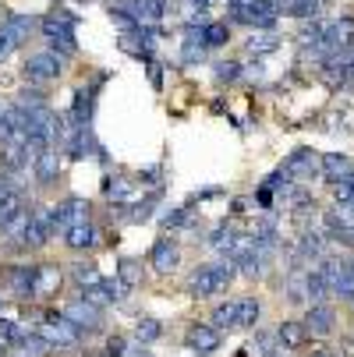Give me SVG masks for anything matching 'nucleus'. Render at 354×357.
I'll list each match as a JSON object with an SVG mask.
<instances>
[{
    "label": "nucleus",
    "mask_w": 354,
    "mask_h": 357,
    "mask_svg": "<svg viewBox=\"0 0 354 357\" xmlns=\"http://www.w3.org/2000/svg\"><path fill=\"white\" fill-rule=\"evenodd\" d=\"M89 202L85 198H78V195H71V198H64V202H57V206H50V213H54V223H57V230L64 234L68 227H78V223H89Z\"/></svg>",
    "instance_id": "obj_10"
},
{
    "label": "nucleus",
    "mask_w": 354,
    "mask_h": 357,
    "mask_svg": "<svg viewBox=\"0 0 354 357\" xmlns=\"http://www.w3.org/2000/svg\"><path fill=\"white\" fill-rule=\"evenodd\" d=\"M15 46H18V43H15V39L4 32V29H0V64H4V61L11 57V50H15Z\"/></svg>",
    "instance_id": "obj_39"
},
{
    "label": "nucleus",
    "mask_w": 354,
    "mask_h": 357,
    "mask_svg": "<svg viewBox=\"0 0 354 357\" xmlns=\"http://www.w3.org/2000/svg\"><path fill=\"white\" fill-rule=\"evenodd\" d=\"M22 336H25V333H22L11 319H0V343H4V347H15Z\"/></svg>",
    "instance_id": "obj_38"
},
{
    "label": "nucleus",
    "mask_w": 354,
    "mask_h": 357,
    "mask_svg": "<svg viewBox=\"0 0 354 357\" xmlns=\"http://www.w3.org/2000/svg\"><path fill=\"white\" fill-rule=\"evenodd\" d=\"M0 29H4L15 43H25V39H29V32L36 29V18H32V15H8Z\"/></svg>",
    "instance_id": "obj_24"
},
{
    "label": "nucleus",
    "mask_w": 354,
    "mask_h": 357,
    "mask_svg": "<svg viewBox=\"0 0 354 357\" xmlns=\"http://www.w3.org/2000/svg\"><path fill=\"white\" fill-rule=\"evenodd\" d=\"M188 36H195L202 46H223V43L230 39V29H227L223 22H206L198 32H195V29H188Z\"/></svg>",
    "instance_id": "obj_21"
},
{
    "label": "nucleus",
    "mask_w": 354,
    "mask_h": 357,
    "mask_svg": "<svg viewBox=\"0 0 354 357\" xmlns=\"http://www.w3.org/2000/svg\"><path fill=\"white\" fill-rule=\"evenodd\" d=\"M354 167H351V156L347 152H323V163H319V177L326 184H340L344 177H351Z\"/></svg>",
    "instance_id": "obj_15"
},
{
    "label": "nucleus",
    "mask_w": 354,
    "mask_h": 357,
    "mask_svg": "<svg viewBox=\"0 0 354 357\" xmlns=\"http://www.w3.org/2000/svg\"><path fill=\"white\" fill-rule=\"evenodd\" d=\"M61 283H64V273L57 262H39L36 269V301H54L61 294Z\"/></svg>",
    "instance_id": "obj_12"
},
{
    "label": "nucleus",
    "mask_w": 354,
    "mask_h": 357,
    "mask_svg": "<svg viewBox=\"0 0 354 357\" xmlns=\"http://www.w3.org/2000/svg\"><path fill=\"white\" fill-rule=\"evenodd\" d=\"M64 244H68L71 251H92V248L99 244V230H96V223L89 220V223L68 227V230H64Z\"/></svg>",
    "instance_id": "obj_18"
},
{
    "label": "nucleus",
    "mask_w": 354,
    "mask_h": 357,
    "mask_svg": "<svg viewBox=\"0 0 354 357\" xmlns=\"http://www.w3.org/2000/svg\"><path fill=\"white\" fill-rule=\"evenodd\" d=\"M57 234V223H54V213L50 206H36L32 209V220H29V230H25V248L36 251V248H46Z\"/></svg>",
    "instance_id": "obj_7"
},
{
    "label": "nucleus",
    "mask_w": 354,
    "mask_h": 357,
    "mask_svg": "<svg viewBox=\"0 0 354 357\" xmlns=\"http://www.w3.org/2000/svg\"><path fill=\"white\" fill-rule=\"evenodd\" d=\"M248 350H251V357H273V354L280 350V340H276V333H266V329H259L256 336H251Z\"/></svg>",
    "instance_id": "obj_28"
},
{
    "label": "nucleus",
    "mask_w": 354,
    "mask_h": 357,
    "mask_svg": "<svg viewBox=\"0 0 354 357\" xmlns=\"http://www.w3.org/2000/svg\"><path fill=\"white\" fill-rule=\"evenodd\" d=\"M184 8H188L191 15H198V11H206V8H209V0H184Z\"/></svg>",
    "instance_id": "obj_41"
},
{
    "label": "nucleus",
    "mask_w": 354,
    "mask_h": 357,
    "mask_svg": "<svg viewBox=\"0 0 354 357\" xmlns=\"http://www.w3.org/2000/svg\"><path fill=\"white\" fill-rule=\"evenodd\" d=\"M0 304H4V301H0Z\"/></svg>",
    "instance_id": "obj_43"
},
{
    "label": "nucleus",
    "mask_w": 354,
    "mask_h": 357,
    "mask_svg": "<svg viewBox=\"0 0 354 357\" xmlns=\"http://www.w3.org/2000/svg\"><path fill=\"white\" fill-rule=\"evenodd\" d=\"M276 340H280V347H287V350H297L301 343L309 340L305 319H283V322L276 326Z\"/></svg>",
    "instance_id": "obj_19"
},
{
    "label": "nucleus",
    "mask_w": 354,
    "mask_h": 357,
    "mask_svg": "<svg viewBox=\"0 0 354 357\" xmlns=\"http://www.w3.org/2000/svg\"><path fill=\"white\" fill-rule=\"evenodd\" d=\"M64 315H68L82 333H99V329H103V308L89 304L82 294H78L75 301H68V304H64Z\"/></svg>",
    "instance_id": "obj_9"
},
{
    "label": "nucleus",
    "mask_w": 354,
    "mask_h": 357,
    "mask_svg": "<svg viewBox=\"0 0 354 357\" xmlns=\"http://www.w3.org/2000/svg\"><path fill=\"white\" fill-rule=\"evenodd\" d=\"M351 181H354V177H351Z\"/></svg>",
    "instance_id": "obj_44"
},
{
    "label": "nucleus",
    "mask_w": 354,
    "mask_h": 357,
    "mask_svg": "<svg viewBox=\"0 0 354 357\" xmlns=\"http://www.w3.org/2000/svg\"><path fill=\"white\" fill-rule=\"evenodd\" d=\"M99 287H103V294H107V301H110V304H124V301H128V294H131V287H128L121 276H114V280H103Z\"/></svg>",
    "instance_id": "obj_32"
},
{
    "label": "nucleus",
    "mask_w": 354,
    "mask_h": 357,
    "mask_svg": "<svg viewBox=\"0 0 354 357\" xmlns=\"http://www.w3.org/2000/svg\"><path fill=\"white\" fill-rule=\"evenodd\" d=\"M312 357H333V354H330V350H316Z\"/></svg>",
    "instance_id": "obj_42"
},
{
    "label": "nucleus",
    "mask_w": 354,
    "mask_h": 357,
    "mask_svg": "<svg viewBox=\"0 0 354 357\" xmlns=\"http://www.w3.org/2000/svg\"><path fill=\"white\" fill-rule=\"evenodd\" d=\"M29 206H25V191H15V195H4L0 198V227H8L15 216H22Z\"/></svg>",
    "instance_id": "obj_27"
},
{
    "label": "nucleus",
    "mask_w": 354,
    "mask_h": 357,
    "mask_svg": "<svg viewBox=\"0 0 354 357\" xmlns=\"http://www.w3.org/2000/svg\"><path fill=\"white\" fill-rule=\"evenodd\" d=\"M330 294H333V290H330V283H326V280H323V273L312 266V269H309V304H323Z\"/></svg>",
    "instance_id": "obj_31"
},
{
    "label": "nucleus",
    "mask_w": 354,
    "mask_h": 357,
    "mask_svg": "<svg viewBox=\"0 0 354 357\" xmlns=\"http://www.w3.org/2000/svg\"><path fill=\"white\" fill-rule=\"evenodd\" d=\"M234 266H237L234 259H223V262H213V266H198L191 273V280H188V294L191 297H216V294H223L230 287V280L237 276Z\"/></svg>",
    "instance_id": "obj_1"
},
{
    "label": "nucleus",
    "mask_w": 354,
    "mask_h": 357,
    "mask_svg": "<svg viewBox=\"0 0 354 357\" xmlns=\"http://www.w3.org/2000/svg\"><path fill=\"white\" fill-rule=\"evenodd\" d=\"M237 237H241V234H237L234 227H227V223H220V227H216V230L209 234V248H213V251H220V255H223V259H230V251H234V244H237Z\"/></svg>",
    "instance_id": "obj_23"
},
{
    "label": "nucleus",
    "mask_w": 354,
    "mask_h": 357,
    "mask_svg": "<svg viewBox=\"0 0 354 357\" xmlns=\"http://www.w3.org/2000/svg\"><path fill=\"white\" fill-rule=\"evenodd\" d=\"M177 262H181V251H177V241L174 237H156V244H153V251H149V266H153L156 273H174L177 269Z\"/></svg>",
    "instance_id": "obj_13"
},
{
    "label": "nucleus",
    "mask_w": 354,
    "mask_h": 357,
    "mask_svg": "<svg viewBox=\"0 0 354 357\" xmlns=\"http://www.w3.org/2000/svg\"><path fill=\"white\" fill-rule=\"evenodd\" d=\"M241 75H244V68L237 61H220L216 64V82H237Z\"/></svg>",
    "instance_id": "obj_37"
},
{
    "label": "nucleus",
    "mask_w": 354,
    "mask_h": 357,
    "mask_svg": "<svg viewBox=\"0 0 354 357\" xmlns=\"http://www.w3.org/2000/svg\"><path fill=\"white\" fill-rule=\"evenodd\" d=\"M99 85V82H96ZM96 85H82L75 92V107H71V121L78 124H92V107H96Z\"/></svg>",
    "instance_id": "obj_20"
},
{
    "label": "nucleus",
    "mask_w": 354,
    "mask_h": 357,
    "mask_svg": "<svg viewBox=\"0 0 354 357\" xmlns=\"http://www.w3.org/2000/svg\"><path fill=\"white\" fill-rule=\"evenodd\" d=\"M25 138H29V114L11 103L0 110V145H22L25 149Z\"/></svg>",
    "instance_id": "obj_5"
},
{
    "label": "nucleus",
    "mask_w": 354,
    "mask_h": 357,
    "mask_svg": "<svg viewBox=\"0 0 354 357\" xmlns=\"http://www.w3.org/2000/svg\"><path fill=\"white\" fill-rule=\"evenodd\" d=\"M326 251V234L323 230H301L297 237V262H319Z\"/></svg>",
    "instance_id": "obj_17"
},
{
    "label": "nucleus",
    "mask_w": 354,
    "mask_h": 357,
    "mask_svg": "<svg viewBox=\"0 0 354 357\" xmlns=\"http://www.w3.org/2000/svg\"><path fill=\"white\" fill-rule=\"evenodd\" d=\"M202 57H206V46H202L195 36H188V39H184V50H181V61H184V64H195V61H202Z\"/></svg>",
    "instance_id": "obj_36"
},
{
    "label": "nucleus",
    "mask_w": 354,
    "mask_h": 357,
    "mask_svg": "<svg viewBox=\"0 0 354 357\" xmlns=\"http://www.w3.org/2000/svg\"><path fill=\"white\" fill-rule=\"evenodd\" d=\"M319 163H323V156H316V149H294L280 170L297 184V181H312L319 174Z\"/></svg>",
    "instance_id": "obj_8"
},
{
    "label": "nucleus",
    "mask_w": 354,
    "mask_h": 357,
    "mask_svg": "<svg viewBox=\"0 0 354 357\" xmlns=\"http://www.w3.org/2000/svg\"><path fill=\"white\" fill-rule=\"evenodd\" d=\"M39 29H43V36L50 39V50L54 54H61V57H75V15H68V11H54V15H46L43 22H39Z\"/></svg>",
    "instance_id": "obj_2"
},
{
    "label": "nucleus",
    "mask_w": 354,
    "mask_h": 357,
    "mask_svg": "<svg viewBox=\"0 0 354 357\" xmlns=\"http://www.w3.org/2000/svg\"><path fill=\"white\" fill-rule=\"evenodd\" d=\"M160 333H163V326H160L156 319H142V322L135 326V340H138V343H153V340H160Z\"/></svg>",
    "instance_id": "obj_35"
},
{
    "label": "nucleus",
    "mask_w": 354,
    "mask_h": 357,
    "mask_svg": "<svg viewBox=\"0 0 354 357\" xmlns=\"http://www.w3.org/2000/svg\"><path fill=\"white\" fill-rule=\"evenodd\" d=\"M259 315H263V304L256 297H241L237 301V329H256Z\"/></svg>",
    "instance_id": "obj_25"
},
{
    "label": "nucleus",
    "mask_w": 354,
    "mask_h": 357,
    "mask_svg": "<svg viewBox=\"0 0 354 357\" xmlns=\"http://www.w3.org/2000/svg\"><path fill=\"white\" fill-rule=\"evenodd\" d=\"M50 347H54V350H61V347H78L82 343V329L64 315V312H46V322L36 329Z\"/></svg>",
    "instance_id": "obj_4"
},
{
    "label": "nucleus",
    "mask_w": 354,
    "mask_h": 357,
    "mask_svg": "<svg viewBox=\"0 0 354 357\" xmlns=\"http://www.w3.org/2000/svg\"><path fill=\"white\" fill-rule=\"evenodd\" d=\"M71 280L78 283V290H85V287H99V283H103V276H99L96 262H89V259L71 262Z\"/></svg>",
    "instance_id": "obj_22"
},
{
    "label": "nucleus",
    "mask_w": 354,
    "mask_h": 357,
    "mask_svg": "<svg viewBox=\"0 0 354 357\" xmlns=\"http://www.w3.org/2000/svg\"><path fill=\"white\" fill-rule=\"evenodd\" d=\"M337 326V312H333V304L323 301V304H309V315H305V329L312 336H330Z\"/></svg>",
    "instance_id": "obj_16"
},
{
    "label": "nucleus",
    "mask_w": 354,
    "mask_h": 357,
    "mask_svg": "<svg viewBox=\"0 0 354 357\" xmlns=\"http://www.w3.org/2000/svg\"><path fill=\"white\" fill-rule=\"evenodd\" d=\"M184 343H188V350H195L198 357H209V354L220 350V329L209 326V322H195V326L184 333Z\"/></svg>",
    "instance_id": "obj_11"
},
{
    "label": "nucleus",
    "mask_w": 354,
    "mask_h": 357,
    "mask_svg": "<svg viewBox=\"0 0 354 357\" xmlns=\"http://www.w3.org/2000/svg\"><path fill=\"white\" fill-rule=\"evenodd\" d=\"M61 167H64V152H61V149H46L43 156L32 163V177H36L43 188H50V184L61 177Z\"/></svg>",
    "instance_id": "obj_14"
},
{
    "label": "nucleus",
    "mask_w": 354,
    "mask_h": 357,
    "mask_svg": "<svg viewBox=\"0 0 354 357\" xmlns=\"http://www.w3.org/2000/svg\"><path fill=\"white\" fill-rule=\"evenodd\" d=\"M160 174H163L160 167H149L145 174H138V181H142L145 188H156V184H160Z\"/></svg>",
    "instance_id": "obj_40"
},
{
    "label": "nucleus",
    "mask_w": 354,
    "mask_h": 357,
    "mask_svg": "<svg viewBox=\"0 0 354 357\" xmlns=\"http://www.w3.org/2000/svg\"><path fill=\"white\" fill-rule=\"evenodd\" d=\"M209 326H216L220 333H223V329H237V301H220L216 308H213Z\"/></svg>",
    "instance_id": "obj_26"
},
{
    "label": "nucleus",
    "mask_w": 354,
    "mask_h": 357,
    "mask_svg": "<svg viewBox=\"0 0 354 357\" xmlns=\"http://www.w3.org/2000/svg\"><path fill=\"white\" fill-rule=\"evenodd\" d=\"M280 15H290V18H316V15H319V0H280Z\"/></svg>",
    "instance_id": "obj_29"
},
{
    "label": "nucleus",
    "mask_w": 354,
    "mask_h": 357,
    "mask_svg": "<svg viewBox=\"0 0 354 357\" xmlns=\"http://www.w3.org/2000/svg\"><path fill=\"white\" fill-rule=\"evenodd\" d=\"M36 269L39 262H18L4 273V287L18 301H36Z\"/></svg>",
    "instance_id": "obj_6"
},
{
    "label": "nucleus",
    "mask_w": 354,
    "mask_h": 357,
    "mask_svg": "<svg viewBox=\"0 0 354 357\" xmlns=\"http://www.w3.org/2000/svg\"><path fill=\"white\" fill-rule=\"evenodd\" d=\"M22 75H25V82L36 85V89H39V85H50V82H57V78L64 75V57L54 54V50H39V54H32V57L25 61Z\"/></svg>",
    "instance_id": "obj_3"
},
{
    "label": "nucleus",
    "mask_w": 354,
    "mask_h": 357,
    "mask_svg": "<svg viewBox=\"0 0 354 357\" xmlns=\"http://www.w3.org/2000/svg\"><path fill=\"white\" fill-rule=\"evenodd\" d=\"M117 276L135 290V287H142V262H135V259H121L117 262Z\"/></svg>",
    "instance_id": "obj_33"
},
{
    "label": "nucleus",
    "mask_w": 354,
    "mask_h": 357,
    "mask_svg": "<svg viewBox=\"0 0 354 357\" xmlns=\"http://www.w3.org/2000/svg\"><path fill=\"white\" fill-rule=\"evenodd\" d=\"M103 195L110 202H128L135 195V181H128V177H107L103 181Z\"/></svg>",
    "instance_id": "obj_30"
},
{
    "label": "nucleus",
    "mask_w": 354,
    "mask_h": 357,
    "mask_svg": "<svg viewBox=\"0 0 354 357\" xmlns=\"http://www.w3.org/2000/svg\"><path fill=\"white\" fill-rule=\"evenodd\" d=\"M280 46V39L273 32H259V36H251L248 39V54L256 57V54H273V50Z\"/></svg>",
    "instance_id": "obj_34"
}]
</instances>
